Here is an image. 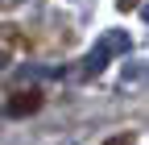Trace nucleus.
Wrapping results in <instances>:
<instances>
[{"mask_svg": "<svg viewBox=\"0 0 149 145\" xmlns=\"http://www.w3.org/2000/svg\"><path fill=\"white\" fill-rule=\"evenodd\" d=\"M137 4H141V0H120V8H124V13H128V8H137Z\"/></svg>", "mask_w": 149, "mask_h": 145, "instance_id": "7ed1b4c3", "label": "nucleus"}, {"mask_svg": "<svg viewBox=\"0 0 149 145\" xmlns=\"http://www.w3.org/2000/svg\"><path fill=\"white\" fill-rule=\"evenodd\" d=\"M108 145H133V137H128V133H120V137H112Z\"/></svg>", "mask_w": 149, "mask_h": 145, "instance_id": "f03ea898", "label": "nucleus"}, {"mask_svg": "<svg viewBox=\"0 0 149 145\" xmlns=\"http://www.w3.org/2000/svg\"><path fill=\"white\" fill-rule=\"evenodd\" d=\"M42 104H46V100H42V91H17V96L8 100V108H4V112L21 120V116H33Z\"/></svg>", "mask_w": 149, "mask_h": 145, "instance_id": "f257e3e1", "label": "nucleus"}]
</instances>
